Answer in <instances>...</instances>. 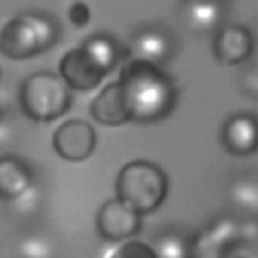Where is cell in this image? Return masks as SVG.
Wrapping results in <instances>:
<instances>
[{"label": "cell", "instance_id": "20", "mask_svg": "<svg viewBox=\"0 0 258 258\" xmlns=\"http://www.w3.org/2000/svg\"><path fill=\"white\" fill-rule=\"evenodd\" d=\"M236 258H246V257H236Z\"/></svg>", "mask_w": 258, "mask_h": 258}, {"label": "cell", "instance_id": "11", "mask_svg": "<svg viewBox=\"0 0 258 258\" xmlns=\"http://www.w3.org/2000/svg\"><path fill=\"white\" fill-rule=\"evenodd\" d=\"M236 227L229 220L217 223L212 229L201 234L191 248L192 258H223L226 245L234 239Z\"/></svg>", "mask_w": 258, "mask_h": 258}, {"label": "cell", "instance_id": "18", "mask_svg": "<svg viewBox=\"0 0 258 258\" xmlns=\"http://www.w3.org/2000/svg\"><path fill=\"white\" fill-rule=\"evenodd\" d=\"M157 258H188L189 250L186 244L176 236L163 238L155 250Z\"/></svg>", "mask_w": 258, "mask_h": 258}, {"label": "cell", "instance_id": "6", "mask_svg": "<svg viewBox=\"0 0 258 258\" xmlns=\"http://www.w3.org/2000/svg\"><path fill=\"white\" fill-rule=\"evenodd\" d=\"M59 73L71 89L88 91L95 88L105 73L83 47L66 52L59 61Z\"/></svg>", "mask_w": 258, "mask_h": 258}, {"label": "cell", "instance_id": "15", "mask_svg": "<svg viewBox=\"0 0 258 258\" xmlns=\"http://www.w3.org/2000/svg\"><path fill=\"white\" fill-rule=\"evenodd\" d=\"M234 202L248 210H258V183L253 181H240L232 188Z\"/></svg>", "mask_w": 258, "mask_h": 258}, {"label": "cell", "instance_id": "4", "mask_svg": "<svg viewBox=\"0 0 258 258\" xmlns=\"http://www.w3.org/2000/svg\"><path fill=\"white\" fill-rule=\"evenodd\" d=\"M96 145V133L90 123L74 119L63 122L52 136L54 151L68 161L78 162L88 158Z\"/></svg>", "mask_w": 258, "mask_h": 258}, {"label": "cell", "instance_id": "14", "mask_svg": "<svg viewBox=\"0 0 258 258\" xmlns=\"http://www.w3.org/2000/svg\"><path fill=\"white\" fill-rule=\"evenodd\" d=\"M136 50L142 60H161L168 50L165 37L157 32L149 31L141 34L136 40Z\"/></svg>", "mask_w": 258, "mask_h": 258}, {"label": "cell", "instance_id": "3", "mask_svg": "<svg viewBox=\"0 0 258 258\" xmlns=\"http://www.w3.org/2000/svg\"><path fill=\"white\" fill-rule=\"evenodd\" d=\"M20 105L24 114L35 121H51L71 107V88L61 77L50 72L28 76L20 89Z\"/></svg>", "mask_w": 258, "mask_h": 258}, {"label": "cell", "instance_id": "8", "mask_svg": "<svg viewBox=\"0 0 258 258\" xmlns=\"http://www.w3.org/2000/svg\"><path fill=\"white\" fill-rule=\"evenodd\" d=\"M32 183L28 165L19 157L6 155L0 157V199L14 201Z\"/></svg>", "mask_w": 258, "mask_h": 258}, {"label": "cell", "instance_id": "12", "mask_svg": "<svg viewBox=\"0 0 258 258\" xmlns=\"http://www.w3.org/2000/svg\"><path fill=\"white\" fill-rule=\"evenodd\" d=\"M190 24L200 30H210L219 21L221 12L219 5L213 0H195L188 7Z\"/></svg>", "mask_w": 258, "mask_h": 258}, {"label": "cell", "instance_id": "1", "mask_svg": "<svg viewBox=\"0 0 258 258\" xmlns=\"http://www.w3.org/2000/svg\"><path fill=\"white\" fill-rule=\"evenodd\" d=\"M167 190L165 173L156 164L145 160L127 163L116 179V198L141 216L156 211L164 202Z\"/></svg>", "mask_w": 258, "mask_h": 258}, {"label": "cell", "instance_id": "19", "mask_svg": "<svg viewBox=\"0 0 258 258\" xmlns=\"http://www.w3.org/2000/svg\"><path fill=\"white\" fill-rule=\"evenodd\" d=\"M69 18L76 26L82 27L86 25L90 20V9L88 5L82 1L73 3L69 9Z\"/></svg>", "mask_w": 258, "mask_h": 258}, {"label": "cell", "instance_id": "16", "mask_svg": "<svg viewBox=\"0 0 258 258\" xmlns=\"http://www.w3.org/2000/svg\"><path fill=\"white\" fill-rule=\"evenodd\" d=\"M110 258H157V255L155 249L148 244L138 240H129L120 245Z\"/></svg>", "mask_w": 258, "mask_h": 258}, {"label": "cell", "instance_id": "21", "mask_svg": "<svg viewBox=\"0 0 258 258\" xmlns=\"http://www.w3.org/2000/svg\"><path fill=\"white\" fill-rule=\"evenodd\" d=\"M0 78H1V70H0Z\"/></svg>", "mask_w": 258, "mask_h": 258}, {"label": "cell", "instance_id": "5", "mask_svg": "<svg viewBox=\"0 0 258 258\" xmlns=\"http://www.w3.org/2000/svg\"><path fill=\"white\" fill-rule=\"evenodd\" d=\"M141 227V215L118 198L105 202L96 216V228L109 241H122L135 235Z\"/></svg>", "mask_w": 258, "mask_h": 258}, {"label": "cell", "instance_id": "7", "mask_svg": "<svg viewBox=\"0 0 258 258\" xmlns=\"http://www.w3.org/2000/svg\"><path fill=\"white\" fill-rule=\"evenodd\" d=\"M90 111L97 122L108 126L120 125L132 117L127 93L122 82L106 86L93 100Z\"/></svg>", "mask_w": 258, "mask_h": 258}, {"label": "cell", "instance_id": "2", "mask_svg": "<svg viewBox=\"0 0 258 258\" xmlns=\"http://www.w3.org/2000/svg\"><path fill=\"white\" fill-rule=\"evenodd\" d=\"M58 35L55 22L36 12L20 13L0 31V52L11 59H25L47 50Z\"/></svg>", "mask_w": 258, "mask_h": 258}, {"label": "cell", "instance_id": "10", "mask_svg": "<svg viewBox=\"0 0 258 258\" xmlns=\"http://www.w3.org/2000/svg\"><path fill=\"white\" fill-rule=\"evenodd\" d=\"M252 48L249 32L238 26L225 28L218 36L215 50L218 58L227 64L237 63L245 59Z\"/></svg>", "mask_w": 258, "mask_h": 258}, {"label": "cell", "instance_id": "13", "mask_svg": "<svg viewBox=\"0 0 258 258\" xmlns=\"http://www.w3.org/2000/svg\"><path fill=\"white\" fill-rule=\"evenodd\" d=\"M106 74L115 64L117 50L114 43L104 36H94L82 45Z\"/></svg>", "mask_w": 258, "mask_h": 258}, {"label": "cell", "instance_id": "17", "mask_svg": "<svg viewBox=\"0 0 258 258\" xmlns=\"http://www.w3.org/2000/svg\"><path fill=\"white\" fill-rule=\"evenodd\" d=\"M19 253L23 258H51L52 249L47 240L38 236H30L21 241Z\"/></svg>", "mask_w": 258, "mask_h": 258}, {"label": "cell", "instance_id": "9", "mask_svg": "<svg viewBox=\"0 0 258 258\" xmlns=\"http://www.w3.org/2000/svg\"><path fill=\"white\" fill-rule=\"evenodd\" d=\"M227 148L235 154H248L258 147V123L248 116H238L229 121L224 132Z\"/></svg>", "mask_w": 258, "mask_h": 258}]
</instances>
